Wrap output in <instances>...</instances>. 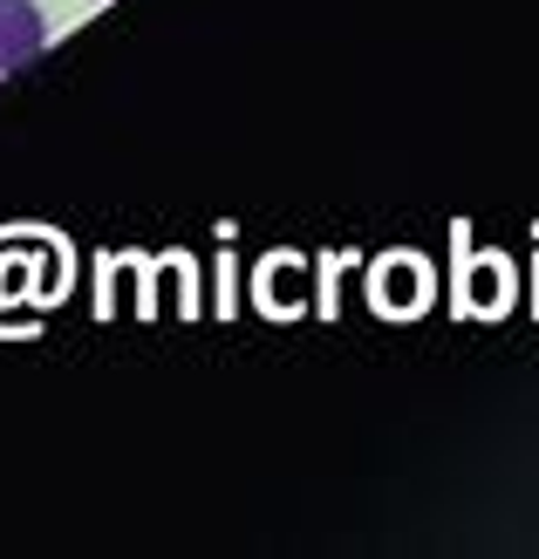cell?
I'll return each instance as SVG.
<instances>
[{"label":"cell","instance_id":"6da1fadb","mask_svg":"<svg viewBox=\"0 0 539 559\" xmlns=\"http://www.w3.org/2000/svg\"><path fill=\"white\" fill-rule=\"evenodd\" d=\"M48 48V21L35 0H0V69H27Z\"/></svg>","mask_w":539,"mask_h":559}]
</instances>
